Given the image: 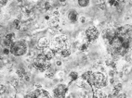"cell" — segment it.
<instances>
[{"label":"cell","instance_id":"ffe728a7","mask_svg":"<svg viewBox=\"0 0 132 98\" xmlns=\"http://www.w3.org/2000/svg\"><path fill=\"white\" fill-rule=\"evenodd\" d=\"M5 38H7V39H10V40H13L15 38V34L13 33H7L5 36Z\"/></svg>","mask_w":132,"mask_h":98},{"label":"cell","instance_id":"5bb4252c","mask_svg":"<svg viewBox=\"0 0 132 98\" xmlns=\"http://www.w3.org/2000/svg\"><path fill=\"white\" fill-rule=\"evenodd\" d=\"M16 73H17V75H18V77L21 78V79H23L24 76L26 75V71L23 70V68H18Z\"/></svg>","mask_w":132,"mask_h":98},{"label":"cell","instance_id":"7402d4cb","mask_svg":"<svg viewBox=\"0 0 132 98\" xmlns=\"http://www.w3.org/2000/svg\"><path fill=\"white\" fill-rule=\"evenodd\" d=\"M53 75H54V73H53V72L47 71V72L46 73V77H47V78H52V77H53Z\"/></svg>","mask_w":132,"mask_h":98},{"label":"cell","instance_id":"4316f807","mask_svg":"<svg viewBox=\"0 0 132 98\" xmlns=\"http://www.w3.org/2000/svg\"><path fill=\"white\" fill-rule=\"evenodd\" d=\"M80 21L82 22V23H85V21H86V19L84 18V17H81L80 18Z\"/></svg>","mask_w":132,"mask_h":98},{"label":"cell","instance_id":"f1b7e54d","mask_svg":"<svg viewBox=\"0 0 132 98\" xmlns=\"http://www.w3.org/2000/svg\"><path fill=\"white\" fill-rule=\"evenodd\" d=\"M56 65L57 66H61V61H57V62H56Z\"/></svg>","mask_w":132,"mask_h":98},{"label":"cell","instance_id":"2e32d148","mask_svg":"<svg viewBox=\"0 0 132 98\" xmlns=\"http://www.w3.org/2000/svg\"><path fill=\"white\" fill-rule=\"evenodd\" d=\"M89 0H78V5L80 6V7H86L89 5Z\"/></svg>","mask_w":132,"mask_h":98},{"label":"cell","instance_id":"3957f363","mask_svg":"<svg viewBox=\"0 0 132 98\" xmlns=\"http://www.w3.org/2000/svg\"><path fill=\"white\" fill-rule=\"evenodd\" d=\"M27 52V44L23 41H18L13 44V45L10 48V54L15 56H24Z\"/></svg>","mask_w":132,"mask_h":98},{"label":"cell","instance_id":"7a4b0ae2","mask_svg":"<svg viewBox=\"0 0 132 98\" xmlns=\"http://www.w3.org/2000/svg\"><path fill=\"white\" fill-rule=\"evenodd\" d=\"M88 82L96 88H102L107 85V78L102 72H92V76Z\"/></svg>","mask_w":132,"mask_h":98},{"label":"cell","instance_id":"6da1fadb","mask_svg":"<svg viewBox=\"0 0 132 98\" xmlns=\"http://www.w3.org/2000/svg\"><path fill=\"white\" fill-rule=\"evenodd\" d=\"M50 44H51L52 49L55 50V51H61V50H63V49H67L69 47V45H70L68 36L63 34L55 36L50 42Z\"/></svg>","mask_w":132,"mask_h":98},{"label":"cell","instance_id":"d6986e66","mask_svg":"<svg viewBox=\"0 0 132 98\" xmlns=\"http://www.w3.org/2000/svg\"><path fill=\"white\" fill-rule=\"evenodd\" d=\"M10 83H11V85L13 87H17L18 86V84H19V80L17 79H12L11 82H10Z\"/></svg>","mask_w":132,"mask_h":98},{"label":"cell","instance_id":"277c9868","mask_svg":"<svg viewBox=\"0 0 132 98\" xmlns=\"http://www.w3.org/2000/svg\"><path fill=\"white\" fill-rule=\"evenodd\" d=\"M86 38H87V42L93 43L95 42L98 37H99V30L95 27V26H89L87 27V30H86Z\"/></svg>","mask_w":132,"mask_h":98},{"label":"cell","instance_id":"8fae6325","mask_svg":"<svg viewBox=\"0 0 132 98\" xmlns=\"http://www.w3.org/2000/svg\"><path fill=\"white\" fill-rule=\"evenodd\" d=\"M3 44H4L5 47L10 49L14 43H13V40H10V39H7V38H5V39H4V41H3Z\"/></svg>","mask_w":132,"mask_h":98},{"label":"cell","instance_id":"e0dca14e","mask_svg":"<svg viewBox=\"0 0 132 98\" xmlns=\"http://www.w3.org/2000/svg\"><path fill=\"white\" fill-rule=\"evenodd\" d=\"M87 49H88V45H87V44H83L80 45V47H79V50H80L81 52H86L87 51Z\"/></svg>","mask_w":132,"mask_h":98},{"label":"cell","instance_id":"d4e9b609","mask_svg":"<svg viewBox=\"0 0 132 98\" xmlns=\"http://www.w3.org/2000/svg\"><path fill=\"white\" fill-rule=\"evenodd\" d=\"M0 2H1V3H0V4H1V7H3L4 5H6V4H7V0H1Z\"/></svg>","mask_w":132,"mask_h":98},{"label":"cell","instance_id":"9c48e42d","mask_svg":"<svg viewBox=\"0 0 132 98\" xmlns=\"http://www.w3.org/2000/svg\"><path fill=\"white\" fill-rule=\"evenodd\" d=\"M68 19L71 21L72 23H76L78 21V14L76 10H71L68 13Z\"/></svg>","mask_w":132,"mask_h":98},{"label":"cell","instance_id":"44dd1931","mask_svg":"<svg viewBox=\"0 0 132 98\" xmlns=\"http://www.w3.org/2000/svg\"><path fill=\"white\" fill-rule=\"evenodd\" d=\"M2 53H3V55H9L10 53V48H7V47H5V48L3 49V51H2Z\"/></svg>","mask_w":132,"mask_h":98},{"label":"cell","instance_id":"ba28073f","mask_svg":"<svg viewBox=\"0 0 132 98\" xmlns=\"http://www.w3.org/2000/svg\"><path fill=\"white\" fill-rule=\"evenodd\" d=\"M50 44V41L48 40V38L47 37H42L38 40L37 42V46L39 47L40 49H44L46 47H48Z\"/></svg>","mask_w":132,"mask_h":98},{"label":"cell","instance_id":"30bf717a","mask_svg":"<svg viewBox=\"0 0 132 98\" xmlns=\"http://www.w3.org/2000/svg\"><path fill=\"white\" fill-rule=\"evenodd\" d=\"M59 22H60L59 17H53L52 16L50 19V24L52 28H57V26H58Z\"/></svg>","mask_w":132,"mask_h":98},{"label":"cell","instance_id":"cb8c5ba5","mask_svg":"<svg viewBox=\"0 0 132 98\" xmlns=\"http://www.w3.org/2000/svg\"><path fill=\"white\" fill-rule=\"evenodd\" d=\"M23 80H24V81H25V82H29V81H30V77H29L28 75L26 74V75H25V76H24Z\"/></svg>","mask_w":132,"mask_h":98},{"label":"cell","instance_id":"8992f818","mask_svg":"<svg viewBox=\"0 0 132 98\" xmlns=\"http://www.w3.org/2000/svg\"><path fill=\"white\" fill-rule=\"evenodd\" d=\"M54 95L56 98H65V93H67V87L64 84H59L56 88L54 89Z\"/></svg>","mask_w":132,"mask_h":98},{"label":"cell","instance_id":"4fadbf2b","mask_svg":"<svg viewBox=\"0 0 132 98\" xmlns=\"http://www.w3.org/2000/svg\"><path fill=\"white\" fill-rule=\"evenodd\" d=\"M87 81H85V80H83L82 78H80V80L78 79L77 82H76V85H77L78 87H81V88H84V87L87 86Z\"/></svg>","mask_w":132,"mask_h":98},{"label":"cell","instance_id":"5b68a950","mask_svg":"<svg viewBox=\"0 0 132 98\" xmlns=\"http://www.w3.org/2000/svg\"><path fill=\"white\" fill-rule=\"evenodd\" d=\"M109 44L111 45L112 49L118 50V49H120L124 45V37L121 36V35H116V37L109 43Z\"/></svg>","mask_w":132,"mask_h":98},{"label":"cell","instance_id":"484cf974","mask_svg":"<svg viewBox=\"0 0 132 98\" xmlns=\"http://www.w3.org/2000/svg\"><path fill=\"white\" fill-rule=\"evenodd\" d=\"M109 75H110V77L113 78V75H114V71H113V70H110V71H109Z\"/></svg>","mask_w":132,"mask_h":98},{"label":"cell","instance_id":"52a82bcc","mask_svg":"<svg viewBox=\"0 0 132 98\" xmlns=\"http://www.w3.org/2000/svg\"><path fill=\"white\" fill-rule=\"evenodd\" d=\"M117 33H116V31L113 30V29H107L103 32V38L104 40L108 41L109 43L111 42L113 38L116 37Z\"/></svg>","mask_w":132,"mask_h":98},{"label":"cell","instance_id":"603a6c76","mask_svg":"<svg viewBox=\"0 0 132 98\" xmlns=\"http://www.w3.org/2000/svg\"><path fill=\"white\" fill-rule=\"evenodd\" d=\"M6 90H7V87H5V86H4V85L2 84V85H1V93L3 94V93H5Z\"/></svg>","mask_w":132,"mask_h":98},{"label":"cell","instance_id":"83f0119b","mask_svg":"<svg viewBox=\"0 0 132 98\" xmlns=\"http://www.w3.org/2000/svg\"><path fill=\"white\" fill-rule=\"evenodd\" d=\"M118 98H127V95L126 94H121V95L118 96Z\"/></svg>","mask_w":132,"mask_h":98},{"label":"cell","instance_id":"9a60e30c","mask_svg":"<svg viewBox=\"0 0 132 98\" xmlns=\"http://www.w3.org/2000/svg\"><path fill=\"white\" fill-rule=\"evenodd\" d=\"M13 27H14L16 30H21V21L19 19H17L13 22Z\"/></svg>","mask_w":132,"mask_h":98},{"label":"cell","instance_id":"ac0fdd59","mask_svg":"<svg viewBox=\"0 0 132 98\" xmlns=\"http://www.w3.org/2000/svg\"><path fill=\"white\" fill-rule=\"evenodd\" d=\"M70 78H71V80H73V81H76V80H78V74L77 72H75V71H73V72L70 73Z\"/></svg>","mask_w":132,"mask_h":98},{"label":"cell","instance_id":"f546056e","mask_svg":"<svg viewBox=\"0 0 132 98\" xmlns=\"http://www.w3.org/2000/svg\"><path fill=\"white\" fill-rule=\"evenodd\" d=\"M59 2L61 5H66V1H59Z\"/></svg>","mask_w":132,"mask_h":98},{"label":"cell","instance_id":"7c38bea8","mask_svg":"<svg viewBox=\"0 0 132 98\" xmlns=\"http://www.w3.org/2000/svg\"><path fill=\"white\" fill-rule=\"evenodd\" d=\"M59 52H60V55H61V57H63V58L68 57L70 56V50H69V48L63 49V50H61Z\"/></svg>","mask_w":132,"mask_h":98}]
</instances>
